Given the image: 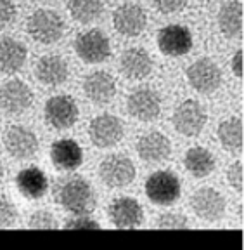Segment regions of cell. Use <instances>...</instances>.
<instances>
[{
	"label": "cell",
	"mask_w": 244,
	"mask_h": 250,
	"mask_svg": "<svg viewBox=\"0 0 244 250\" xmlns=\"http://www.w3.org/2000/svg\"><path fill=\"white\" fill-rule=\"evenodd\" d=\"M218 26L227 39L243 35V4L239 0H232L222 5L218 12Z\"/></svg>",
	"instance_id": "cell-24"
},
{
	"label": "cell",
	"mask_w": 244,
	"mask_h": 250,
	"mask_svg": "<svg viewBox=\"0 0 244 250\" xmlns=\"http://www.w3.org/2000/svg\"><path fill=\"white\" fill-rule=\"evenodd\" d=\"M108 214L116 228H137L144 223V212L140 203L130 196L116 198L109 205Z\"/></svg>",
	"instance_id": "cell-16"
},
{
	"label": "cell",
	"mask_w": 244,
	"mask_h": 250,
	"mask_svg": "<svg viewBox=\"0 0 244 250\" xmlns=\"http://www.w3.org/2000/svg\"><path fill=\"white\" fill-rule=\"evenodd\" d=\"M56 202L61 207L76 215L90 214L95 208V195L94 189L83 177H64L59 179L54 189Z\"/></svg>",
	"instance_id": "cell-1"
},
{
	"label": "cell",
	"mask_w": 244,
	"mask_h": 250,
	"mask_svg": "<svg viewBox=\"0 0 244 250\" xmlns=\"http://www.w3.org/2000/svg\"><path fill=\"white\" fill-rule=\"evenodd\" d=\"M26 31L35 42L54 43L64 35V21L51 9H38L28 18Z\"/></svg>",
	"instance_id": "cell-2"
},
{
	"label": "cell",
	"mask_w": 244,
	"mask_h": 250,
	"mask_svg": "<svg viewBox=\"0 0 244 250\" xmlns=\"http://www.w3.org/2000/svg\"><path fill=\"white\" fill-rule=\"evenodd\" d=\"M190 207L203 221H218L225 214V198L213 188H201L190 198Z\"/></svg>",
	"instance_id": "cell-14"
},
{
	"label": "cell",
	"mask_w": 244,
	"mask_h": 250,
	"mask_svg": "<svg viewBox=\"0 0 244 250\" xmlns=\"http://www.w3.org/2000/svg\"><path fill=\"white\" fill-rule=\"evenodd\" d=\"M83 92L95 104H108L116 94V82L108 71H94L83 80Z\"/></svg>",
	"instance_id": "cell-18"
},
{
	"label": "cell",
	"mask_w": 244,
	"mask_h": 250,
	"mask_svg": "<svg viewBox=\"0 0 244 250\" xmlns=\"http://www.w3.org/2000/svg\"><path fill=\"white\" fill-rule=\"evenodd\" d=\"M206 111L203 108L201 103L194 101V99H187L182 104L175 109L173 117H171V124H173L175 130L178 134H182L186 137L199 136L201 130L206 125Z\"/></svg>",
	"instance_id": "cell-5"
},
{
	"label": "cell",
	"mask_w": 244,
	"mask_h": 250,
	"mask_svg": "<svg viewBox=\"0 0 244 250\" xmlns=\"http://www.w3.org/2000/svg\"><path fill=\"white\" fill-rule=\"evenodd\" d=\"M33 104V90L23 80H11L0 87V108L9 115H21Z\"/></svg>",
	"instance_id": "cell-11"
},
{
	"label": "cell",
	"mask_w": 244,
	"mask_h": 250,
	"mask_svg": "<svg viewBox=\"0 0 244 250\" xmlns=\"http://www.w3.org/2000/svg\"><path fill=\"white\" fill-rule=\"evenodd\" d=\"M68 9L78 23H92L102 12V0H68Z\"/></svg>",
	"instance_id": "cell-27"
},
{
	"label": "cell",
	"mask_w": 244,
	"mask_h": 250,
	"mask_svg": "<svg viewBox=\"0 0 244 250\" xmlns=\"http://www.w3.org/2000/svg\"><path fill=\"white\" fill-rule=\"evenodd\" d=\"M152 4L161 14H173L186 7L187 0H152Z\"/></svg>",
	"instance_id": "cell-33"
},
{
	"label": "cell",
	"mask_w": 244,
	"mask_h": 250,
	"mask_svg": "<svg viewBox=\"0 0 244 250\" xmlns=\"http://www.w3.org/2000/svg\"><path fill=\"white\" fill-rule=\"evenodd\" d=\"M66 229H101V226L94 221V219L89 217V214H81V215H76L75 219H70L66 223Z\"/></svg>",
	"instance_id": "cell-31"
},
{
	"label": "cell",
	"mask_w": 244,
	"mask_h": 250,
	"mask_svg": "<svg viewBox=\"0 0 244 250\" xmlns=\"http://www.w3.org/2000/svg\"><path fill=\"white\" fill-rule=\"evenodd\" d=\"M187 80L194 90L201 94H211L222 83V70L215 61L208 58L198 59L187 70Z\"/></svg>",
	"instance_id": "cell-8"
},
{
	"label": "cell",
	"mask_w": 244,
	"mask_h": 250,
	"mask_svg": "<svg viewBox=\"0 0 244 250\" xmlns=\"http://www.w3.org/2000/svg\"><path fill=\"white\" fill-rule=\"evenodd\" d=\"M137 153L144 162L149 164H159L165 162L171 153V145L165 134L161 132H149L142 136L137 143Z\"/></svg>",
	"instance_id": "cell-19"
},
{
	"label": "cell",
	"mask_w": 244,
	"mask_h": 250,
	"mask_svg": "<svg viewBox=\"0 0 244 250\" xmlns=\"http://www.w3.org/2000/svg\"><path fill=\"white\" fill-rule=\"evenodd\" d=\"M120 70L130 80H142L152 71V58L142 47H130L121 54Z\"/></svg>",
	"instance_id": "cell-17"
},
{
	"label": "cell",
	"mask_w": 244,
	"mask_h": 250,
	"mask_svg": "<svg viewBox=\"0 0 244 250\" xmlns=\"http://www.w3.org/2000/svg\"><path fill=\"white\" fill-rule=\"evenodd\" d=\"M4 179V165H2V162H0V181Z\"/></svg>",
	"instance_id": "cell-36"
},
{
	"label": "cell",
	"mask_w": 244,
	"mask_h": 250,
	"mask_svg": "<svg viewBox=\"0 0 244 250\" xmlns=\"http://www.w3.org/2000/svg\"><path fill=\"white\" fill-rule=\"evenodd\" d=\"M99 176L106 186L123 188L135 179V165L125 155H111L102 160Z\"/></svg>",
	"instance_id": "cell-6"
},
{
	"label": "cell",
	"mask_w": 244,
	"mask_h": 250,
	"mask_svg": "<svg viewBox=\"0 0 244 250\" xmlns=\"http://www.w3.org/2000/svg\"><path fill=\"white\" fill-rule=\"evenodd\" d=\"M16 4L12 0H0V28H5L11 24L16 18Z\"/></svg>",
	"instance_id": "cell-34"
},
{
	"label": "cell",
	"mask_w": 244,
	"mask_h": 250,
	"mask_svg": "<svg viewBox=\"0 0 244 250\" xmlns=\"http://www.w3.org/2000/svg\"><path fill=\"white\" fill-rule=\"evenodd\" d=\"M184 165L194 177H206L215 170V156L201 146H194L184 156Z\"/></svg>",
	"instance_id": "cell-25"
},
{
	"label": "cell",
	"mask_w": 244,
	"mask_h": 250,
	"mask_svg": "<svg viewBox=\"0 0 244 250\" xmlns=\"http://www.w3.org/2000/svg\"><path fill=\"white\" fill-rule=\"evenodd\" d=\"M52 164L59 170H75L83 164V151L73 139H59L51 148Z\"/></svg>",
	"instance_id": "cell-22"
},
{
	"label": "cell",
	"mask_w": 244,
	"mask_h": 250,
	"mask_svg": "<svg viewBox=\"0 0 244 250\" xmlns=\"http://www.w3.org/2000/svg\"><path fill=\"white\" fill-rule=\"evenodd\" d=\"M28 226L33 229H52V228H57V224H56V217L51 212L38 210L30 217Z\"/></svg>",
	"instance_id": "cell-28"
},
{
	"label": "cell",
	"mask_w": 244,
	"mask_h": 250,
	"mask_svg": "<svg viewBox=\"0 0 244 250\" xmlns=\"http://www.w3.org/2000/svg\"><path fill=\"white\" fill-rule=\"evenodd\" d=\"M18 212H16L14 203L7 196H0V228H9L14 224Z\"/></svg>",
	"instance_id": "cell-29"
},
{
	"label": "cell",
	"mask_w": 244,
	"mask_h": 250,
	"mask_svg": "<svg viewBox=\"0 0 244 250\" xmlns=\"http://www.w3.org/2000/svg\"><path fill=\"white\" fill-rule=\"evenodd\" d=\"M243 58H244V51L243 49H239V51L234 54V59H232V71L236 77L243 78L244 71H243Z\"/></svg>",
	"instance_id": "cell-35"
},
{
	"label": "cell",
	"mask_w": 244,
	"mask_h": 250,
	"mask_svg": "<svg viewBox=\"0 0 244 250\" xmlns=\"http://www.w3.org/2000/svg\"><path fill=\"white\" fill-rule=\"evenodd\" d=\"M35 75L38 78V82L54 87L66 82L68 77H70V68H68V62L61 56L49 54L38 59Z\"/></svg>",
	"instance_id": "cell-20"
},
{
	"label": "cell",
	"mask_w": 244,
	"mask_h": 250,
	"mask_svg": "<svg viewBox=\"0 0 244 250\" xmlns=\"http://www.w3.org/2000/svg\"><path fill=\"white\" fill-rule=\"evenodd\" d=\"M156 226L159 229H186L187 228V219L180 214H163L158 219Z\"/></svg>",
	"instance_id": "cell-30"
},
{
	"label": "cell",
	"mask_w": 244,
	"mask_h": 250,
	"mask_svg": "<svg viewBox=\"0 0 244 250\" xmlns=\"http://www.w3.org/2000/svg\"><path fill=\"white\" fill-rule=\"evenodd\" d=\"M16 186L28 200H40L49 189L45 172L38 167H26L16 176Z\"/></svg>",
	"instance_id": "cell-21"
},
{
	"label": "cell",
	"mask_w": 244,
	"mask_h": 250,
	"mask_svg": "<svg viewBox=\"0 0 244 250\" xmlns=\"http://www.w3.org/2000/svg\"><path fill=\"white\" fill-rule=\"evenodd\" d=\"M28 51L21 42L14 40L12 37H2L0 39V71L2 73H16L23 68L26 62Z\"/></svg>",
	"instance_id": "cell-23"
},
{
	"label": "cell",
	"mask_w": 244,
	"mask_h": 250,
	"mask_svg": "<svg viewBox=\"0 0 244 250\" xmlns=\"http://www.w3.org/2000/svg\"><path fill=\"white\" fill-rule=\"evenodd\" d=\"M128 113L132 115L135 120L140 122H152L159 117L161 111V99L158 92L152 89H137L128 96L127 101Z\"/></svg>",
	"instance_id": "cell-13"
},
{
	"label": "cell",
	"mask_w": 244,
	"mask_h": 250,
	"mask_svg": "<svg viewBox=\"0 0 244 250\" xmlns=\"http://www.w3.org/2000/svg\"><path fill=\"white\" fill-rule=\"evenodd\" d=\"M227 179H229L230 186H232L236 191H239V193L244 191V174H243V164H241V162L232 164V167L227 170Z\"/></svg>",
	"instance_id": "cell-32"
},
{
	"label": "cell",
	"mask_w": 244,
	"mask_h": 250,
	"mask_svg": "<svg viewBox=\"0 0 244 250\" xmlns=\"http://www.w3.org/2000/svg\"><path fill=\"white\" fill-rule=\"evenodd\" d=\"M45 120L52 129H70L78 120V104L70 96H54L45 103Z\"/></svg>",
	"instance_id": "cell-9"
},
{
	"label": "cell",
	"mask_w": 244,
	"mask_h": 250,
	"mask_svg": "<svg viewBox=\"0 0 244 250\" xmlns=\"http://www.w3.org/2000/svg\"><path fill=\"white\" fill-rule=\"evenodd\" d=\"M156 42L165 56L180 58L192 49V33L184 24H168L158 31Z\"/></svg>",
	"instance_id": "cell-7"
},
{
	"label": "cell",
	"mask_w": 244,
	"mask_h": 250,
	"mask_svg": "<svg viewBox=\"0 0 244 250\" xmlns=\"http://www.w3.org/2000/svg\"><path fill=\"white\" fill-rule=\"evenodd\" d=\"M123 122L114 115H99L90 122L89 136L97 148H111L123 139Z\"/></svg>",
	"instance_id": "cell-10"
},
{
	"label": "cell",
	"mask_w": 244,
	"mask_h": 250,
	"mask_svg": "<svg viewBox=\"0 0 244 250\" xmlns=\"http://www.w3.org/2000/svg\"><path fill=\"white\" fill-rule=\"evenodd\" d=\"M33 2H45V0H33Z\"/></svg>",
	"instance_id": "cell-37"
},
{
	"label": "cell",
	"mask_w": 244,
	"mask_h": 250,
	"mask_svg": "<svg viewBox=\"0 0 244 250\" xmlns=\"http://www.w3.org/2000/svg\"><path fill=\"white\" fill-rule=\"evenodd\" d=\"M218 139L220 145L229 151H241L244 145L243 120L241 118H229L218 127Z\"/></svg>",
	"instance_id": "cell-26"
},
{
	"label": "cell",
	"mask_w": 244,
	"mask_h": 250,
	"mask_svg": "<svg viewBox=\"0 0 244 250\" xmlns=\"http://www.w3.org/2000/svg\"><path fill=\"white\" fill-rule=\"evenodd\" d=\"M113 24L118 33L125 37H137L146 30L148 16L140 5L123 4L113 14Z\"/></svg>",
	"instance_id": "cell-15"
},
{
	"label": "cell",
	"mask_w": 244,
	"mask_h": 250,
	"mask_svg": "<svg viewBox=\"0 0 244 250\" xmlns=\"http://www.w3.org/2000/svg\"><path fill=\"white\" fill-rule=\"evenodd\" d=\"M182 191L180 181L170 170H158L146 181V195L156 205H171Z\"/></svg>",
	"instance_id": "cell-3"
},
{
	"label": "cell",
	"mask_w": 244,
	"mask_h": 250,
	"mask_svg": "<svg viewBox=\"0 0 244 250\" xmlns=\"http://www.w3.org/2000/svg\"><path fill=\"white\" fill-rule=\"evenodd\" d=\"M75 51L81 61L89 64L102 62L111 56V43L101 30H89L83 31L75 40Z\"/></svg>",
	"instance_id": "cell-4"
},
{
	"label": "cell",
	"mask_w": 244,
	"mask_h": 250,
	"mask_svg": "<svg viewBox=\"0 0 244 250\" xmlns=\"http://www.w3.org/2000/svg\"><path fill=\"white\" fill-rule=\"evenodd\" d=\"M4 146L12 158L26 160L38 151V139L35 132L23 125H12L4 136Z\"/></svg>",
	"instance_id": "cell-12"
}]
</instances>
